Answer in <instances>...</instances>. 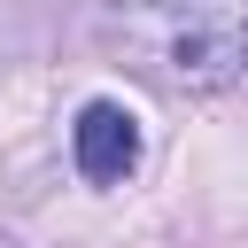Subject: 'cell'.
<instances>
[{"label":"cell","mask_w":248,"mask_h":248,"mask_svg":"<svg viewBox=\"0 0 248 248\" xmlns=\"http://www.w3.org/2000/svg\"><path fill=\"white\" fill-rule=\"evenodd\" d=\"M108 39L163 93H217L248 78V8L232 0H124Z\"/></svg>","instance_id":"6da1fadb"},{"label":"cell","mask_w":248,"mask_h":248,"mask_svg":"<svg viewBox=\"0 0 248 248\" xmlns=\"http://www.w3.org/2000/svg\"><path fill=\"white\" fill-rule=\"evenodd\" d=\"M70 163L85 186H124L140 170V124L124 101H85L78 124H70Z\"/></svg>","instance_id":"7a4b0ae2"},{"label":"cell","mask_w":248,"mask_h":248,"mask_svg":"<svg viewBox=\"0 0 248 248\" xmlns=\"http://www.w3.org/2000/svg\"><path fill=\"white\" fill-rule=\"evenodd\" d=\"M70 16V0H0V54H31L46 46V31Z\"/></svg>","instance_id":"3957f363"},{"label":"cell","mask_w":248,"mask_h":248,"mask_svg":"<svg viewBox=\"0 0 248 248\" xmlns=\"http://www.w3.org/2000/svg\"><path fill=\"white\" fill-rule=\"evenodd\" d=\"M0 248H16V240H8V232H0Z\"/></svg>","instance_id":"277c9868"}]
</instances>
